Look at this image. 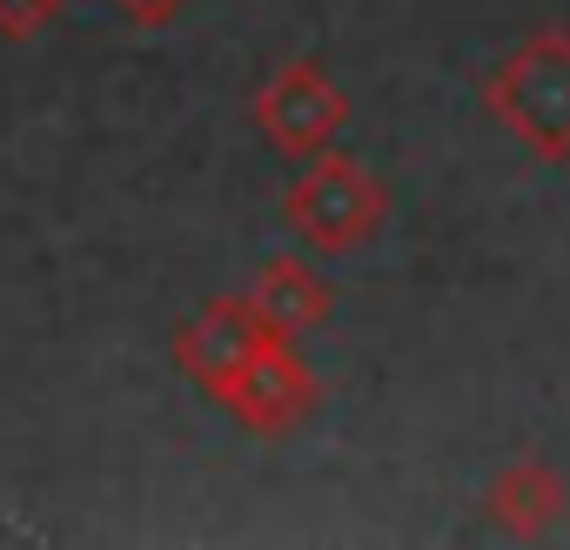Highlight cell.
Instances as JSON below:
<instances>
[{
  "instance_id": "6da1fadb",
  "label": "cell",
  "mask_w": 570,
  "mask_h": 550,
  "mask_svg": "<svg viewBox=\"0 0 570 550\" xmlns=\"http://www.w3.org/2000/svg\"><path fill=\"white\" fill-rule=\"evenodd\" d=\"M168 356L175 370L208 396L222 403L248 436H296L316 410H323V383L316 370L303 363L296 336H282L255 296H215L202 303V316H188L175 336H168Z\"/></svg>"
},
{
  "instance_id": "7a4b0ae2",
  "label": "cell",
  "mask_w": 570,
  "mask_h": 550,
  "mask_svg": "<svg viewBox=\"0 0 570 550\" xmlns=\"http://www.w3.org/2000/svg\"><path fill=\"white\" fill-rule=\"evenodd\" d=\"M483 115L543 168H570V28H530L503 61L476 75Z\"/></svg>"
},
{
  "instance_id": "3957f363",
  "label": "cell",
  "mask_w": 570,
  "mask_h": 550,
  "mask_svg": "<svg viewBox=\"0 0 570 550\" xmlns=\"http://www.w3.org/2000/svg\"><path fill=\"white\" fill-rule=\"evenodd\" d=\"M275 215H282V228H289L309 255L336 262V255L370 248L390 228V188H383V175L370 161L323 148V155L303 161V175L289 188H282Z\"/></svg>"
},
{
  "instance_id": "277c9868",
  "label": "cell",
  "mask_w": 570,
  "mask_h": 550,
  "mask_svg": "<svg viewBox=\"0 0 570 550\" xmlns=\"http://www.w3.org/2000/svg\"><path fill=\"white\" fill-rule=\"evenodd\" d=\"M248 121L268 141V155L309 161V155L336 148V135L350 128V95H343V81L316 55H296V61H282L262 81V95L248 101Z\"/></svg>"
},
{
  "instance_id": "5b68a950",
  "label": "cell",
  "mask_w": 570,
  "mask_h": 550,
  "mask_svg": "<svg viewBox=\"0 0 570 550\" xmlns=\"http://www.w3.org/2000/svg\"><path fill=\"white\" fill-rule=\"evenodd\" d=\"M483 510H490V523L510 530V537H543V530L563 523V510H570V483H563V470H557L550 456L530 450V456H510V463L490 477Z\"/></svg>"
},
{
  "instance_id": "8992f818",
  "label": "cell",
  "mask_w": 570,
  "mask_h": 550,
  "mask_svg": "<svg viewBox=\"0 0 570 550\" xmlns=\"http://www.w3.org/2000/svg\"><path fill=\"white\" fill-rule=\"evenodd\" d=\"M255 310L282 330V336H309V330H323L330 316H336V296H330V283L303 262V255H275V262H262V275H255Z\"/></svg>"
},
{
  "instance_id": "52a82bcc",
  "label": "cell",
  "mask_w": 570,
  "mask_h": 550,
  "mask_svg": "<svg viewBox=\"0 0 570 550\" xmlns=\"http://www.w3.org/2000/svg\"><path fill=\"white\" fill-rule=\"evenodd\" d=\"M68 14V0H0V41H35Z\"/></svg>"
},
{
  "instance_id": "ba28073f",
  "label": "cell",
  "mask_w": 570,
  "mask_h": 550,
  "mask_svg": "<svg viewBox=\"0 0 570 550\" xmlns=\"http://www.w3.org/2000/svg\"><path fill=\"white\" fill-rule=\"evenodd\" d=\"M108 8H121V14H128V28L155 35V28H175V21H181L188 0H108Z\"/></svg>"
}]
</instances>
